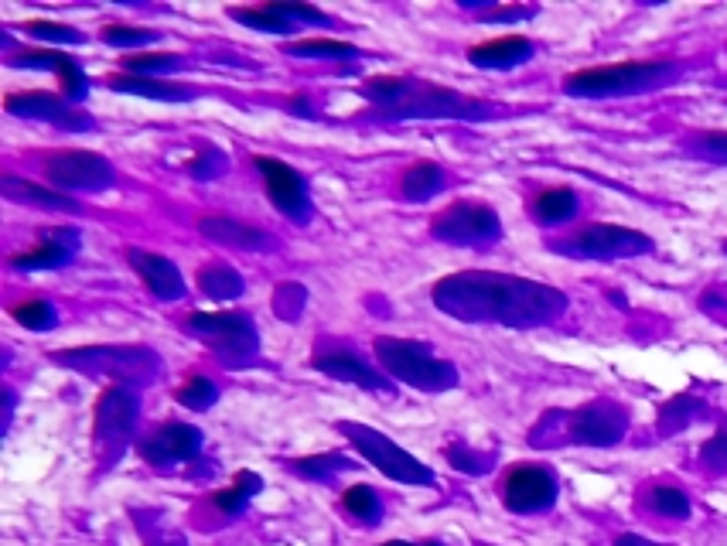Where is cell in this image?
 Listing matches in <instances>:
<instances>
[{"instance_id":"cell-1","label":"cell","mask_w":727,"mask_h":546,"mask_svg":"<svg viewBox=\"0 0 727 546\" xmlns=\"http://www.w3.org/2000/svg\"><path fill=\"white\" fill-rule=\"evenodd\" d=\"M434 304L461 321H499L512 328H530L557 318L567 297L547 284H533L506 273H454L434 287Z\"/></svg>"},{"instance_id":"cell-2","label":"cell","mask_w":727,"mask_h":546,"mask_svg":"<svg viewBox=\"0 0 727 546\" xmlns=\"http://www.w3.org/2000/svg\"><path fill=\"white\" fill-rule=\"evenodd\" d=\"M376 355L386 369L393 372L400 383L417 386V390H451L458 386V369L451 362L437 359L417 342H403V338H376Z\"/></svg>"},{"instance_id":"cell-3","label":"cell","mask_w":727,"mask_h":546,"mask_svg":"<svg viewBox=\"0 0 727 546\" xmlns=\"http://www.w3.org/2000/svg\"><path fill=\"white\" fill-rule=\"evenodd\" d=\"M673 72V62H618V65H601V69H581L574 76L564 79V89L570 96H622V93H639L656 82H663Z\"/></svg>"},{"instance_id":"cell-4","label":"cell","mask_w":727,"mask_h":546,"mask_svg":"<svg viewBox=\"0 0 727 546\" xmlns=\"http://www.w3.org/2000/svg\"><path fill=\"white\" fill-rule=\"evenodd\" d=\"M338 430H342V434L355 444V451H359L373 468L383 471L386 478L403 482V485H434V471L427 468L424 461H417L413 454L403 451L400 444H393L390 437H383L379 430H369L362 424H338Z\"/></svg>"},{"instance_id":"cell-5","label":"cell","mask_w":727,"mask_h":546,"mask_svg":"<svg viewBox=\"0 0 727 546\" xmlns=\"http://www.w3.org/2000/svg\"><path fill=\"white\" fill-rule=\"evenodd\" d=\"M45 175L52 185L72 188V192H99L113 185V168L103 154L93 151H59L48 157Z\"/></svg>"},{"instance_id":"cell-6","label":"cell","mask_w":727,"mask_h":546,"mask_svg":"<svg viewBox=\"0 0 727 546\" xmlns=\"http://www.w3.org/2000/svg\"><path fill=\"white\" fill-rule=\"evenodd\" d=\"M62 366H79L86 372H110L123 386L154 372V355L144 349H82V352H62Z\"/></svg>"},{"instance_id":"cell-7","label":"cell","mask_w":727,"mask_h":546,"mask_svg":"<svg viewBox=\"0 0 727 546\" xmlns=\"http://www.w3.org/2000/svg\"><path fill=\"white\" fill-rule=\"evenodd\" d=\"M188 332L205 338L226 355H246L256 349L253 321L243 311H216V314H192L188 318Z\"/></svg>"},{"instance_id":"cell-8","label":"cell","mask_w":727,"mask_h":546,"mask_svg":"<svg viewBox=\"0 0 727 546\" xmlns=\"http://www.w3.org/2000/svg\"><path fill=\"white\" fill-rule=\"evenodd\" d=\"M502 502L512 512H543L557 502V478L543 465H516L502 482Z\"/></svg>"},{"instance_id":"cell-9","label":"cell","mask_w":727,"mask_h":546,"mask_svg":"<svg viewBox=\"0 0 727 546\" xmlns=\"http://www.w3.org/2000/svg\"><path fill=\"white\" fill-rule=\"evenodd\" d=\"M434 236L448 243H485L499 236V215L482 202H454L434 219Z\"/></svg>"},{"instance_id":"cell-10","label":"cell","mask_w":727,"mask_h":546,"mask_svg":"<svg viewBox=\"0 0 727 546\" xmlns=\"http://www.w3.org/2000/svg\"><path fill=\"white\" fill-rule=\"evenodd\" d=\"M581 256H594V260H615V256H635V253H649L652 239L635 233V229L625 226H611V222H594V226H584L581 233L570 239Z\"/></svg>"},{"instance_id":"cell-11","label":"cell","mask_w":727,"mask_h":546,"mask_svg":"<svg viewBox=\"0 0 727 546\" xmlns=\"http://www.w3.org/2000/svg\"><path fill=\"white\" fill-rule=\"evenodd\" d=\"M140 396L134 386L113 383L110 390H103L96 403V444H123L130 437V430L137 424Z\"/></svg>"},{"instance_id":"cell-12","label":"cell","mask_w":727,"mask_h":546,"mask_svg":"<svg viewBox=\"0 0 727 546\" xmlns=\"http://www.w3.org/2000/svg\"><path fill=\"white\" fill-rule=\"evenodd\" d=\"M256 168H260L263 181H267V195L284 215H291L297 222L311 219V202H308V185L297 175L294 168H287L277 157H256Z\"/></svg>"},{"instance_id":"cell-13","label":"cell","mask_w":727,"mask_h":546,"mask_svg":"<svg viewBox=\"0 0 727 546\" xmlns=\"http://www.w3.org/2000/svg\"><path fill=\"white\" fill-rule=\"evenodd\" d=\"M625 427H629V417H625L622 407L615 403H594V407H584L570 420V437L577 444H594V448H611L625 437Z\"/></svg>"},{"instance_id":"cell-14","label":"cell","mask_w":727,"mask_h":546,"mask_svg":"<svg viewBox=\"0 0 727 546\" xmlns=\"http://www.w3.org/2000/svg\"><path fill=\"white\" fill-rule=\"evenodd\" d=\"M465 110H478V106L472 99L451 93V89L417 86V82H410V89L393 106L396 117H465Z\"/></svg>"},{"instance_id":"cell-15","label":"cell","mask_w":727,"mask_h":546,"mask_svg":"<svg viewBox=\"0 0 727 546\" xmlns=\"http://www.w3.org/2000/svg\"><path fill=\"white\" fill-rule=\"evenodd\" d=\"M4 106H7V113H18V117H31V120H48L62 130H89L93 127L82 113L69 110V106L52 93H11L4 99Z\"/></svg>"},{"instance_id":"cell-16","label":"cell","mask_w":727,"mask_h":546,"mask_svg":"<svg viewBox=\"0 0 727 546\" xmlns=\"http://www.w3.org/2000/svg\"><path fill=\"white\" fill-rule=\"evenodd\" d=\"M202 451V430L192 424H168L164 430L140 444V458L151 465H171V461H188Z\"/></svg>"},{"instance_id":"cell-17","label":"cell","mask_w":727,"mask_h":546,"mask_svg":"<svg viewBox=\"0 0 727 546\" xmlns=\"http://www.w3.org/2000/svg\"><path fill=\"white\" fill-rule=\"evenodd\" d=\"M198 233L205 239H212V243L219 246H229V250H274L277 239L270 233H263L260 226H250V222H236V219H202L198 222Z\"/></svg>"},{"instance_id":"cell-18","label":"cell","mask_w":727,"mask_h":546,"mask_svg":"<svg viewBox=\"0 0 727 546\" xmlns=\"http://www.w3.org/2000/svg\"><path fill=\"white\" fill-rule=\"evenodd\" d=\"M127 260H130V267L144 277V284L158 297H164V301H175V297L185 294V280H181V273L171 260L144 253V250H127Z\"/></svg>"},{"instance_id":"cell-19","label":"cell","mask_w":727,"mask_h":546,"mask_svg":"<svg viewBox=\"0 0 727 546\" xmlns=\"http://www.w3.org/2000/svg\"><path fill=\"white\" fill-rule=\"evenodd\" d=\"M533 55V41L526 35H502L492 41H482L468 52V59L478 69H512V65L526 62Z\"/></svg>"},{"instance_id":"cell-20","label":"cell","mask_w":727,"mask_h":546,"mask_svg":"<svg viewBox=\"0 0 727 546\" xmlns=\"http://www.w3.org/2000/svg\"><path fill=\"white\" fill-rule=\"evenodd\" d=\"M311 366H315L318 372H325V376H332V379H342V383L366 386V390H383V386H386V379L379 376V372L369 369L355 352L315 355V362H311Z\"/></svg>"},{"instance_id":"cell-21","label":"cell","mask_w":727,"mask_h":546,"mask_svg":"<svg viewBox=\"0 0 727 546\" xmlns=\"http://www.w3.org/2000/svg\"><path fill=\"white\" fill-rule=\"evenodd\" d=\"M0 188H4V195L11 198V202H24V205H35V209H48V212H69V215L82 212V205L72 202L69 195H55V192H48V188L35 185V181H21L14 175H4Z\"/></svg>"},{"instance_id":"cell-22","label":"cell","mask_w":727,"mask_h":546,"mask_svg":"<svg viewBox=\"0 0 727 546\" xmlns=\"http://www.w3.org/2000/svg\"><path fill=\"white\" fill-rule=\"evenodd\" d=\"M72 243H76V233H55L52 239H45V243H38L35 250L11 256V267H18V270L62 267V263L72 256Z\"/></svg>"},{"instance_id":"cell-23","label":"cell","mask_w":727,"mask_h":546,"mask_svg":"<svg viewBox=\"0 0 727 546\" xmlns=\"http://www.w3.org/2000/svg\"><path fill=\"white\" fill-rule=\"evenodd\" d=\"M198 287L212 301H233V297L243 294V277L229 263H209V267L198 270Z\"/></svg>"},{"instance_id":"cell-24","label":"cell","mask_w":727,"mask_h":546,"mask_svg":"<svg viewBox=\"0 0 727 546\" xmlns=\"http://www.w3.org/2000/svg\"><path fill=\"white\" fill-rule=\"evenodd\" d=\"M110 89H117V93H134V96H144V99H164V103H181V99H188L185 89H175V86H164L158 79H144V76H110Z\"/></svg>"},{"instance_id":"cell-25","label":"cell","mask_w":727,"mask_h":546,"mask_svg":"<svg viewBox=\"0 0 727 546\" xmlns=\"http://www.w3.org/2000/svg\"><path fill=\"white\" fill-rule=\"evenodd\" d=\"M577 212V195L570 188H547V192L536 195L533 202V215L543 222V226H557V222L570 219Z\"/></svg>"},{"instance_id":"cell-26","label":"cell","mask_w":727,"mask_h":546,"mask_svg":"<svg viewBox=\"0 0 727 546\" xmlns=\"http://www.w3.org/2000/svg\"><path fill=\"white\" fill-rule=\"evenodd\" d=\"M441 185H444V171L437 168V164L424 161V164H413L407 175H403L400 192H403V198H413V202H424V198H431Z\"/></svg>"},{"instance_id":"cell-27","label":"cell","mask_w":727,"mask_h":546,"mask_svg":"<svg viewBox=\"0 0 727 546\" xmlns=\"http://www.w3.org/2000/svg\"><path fill=\"white\" fill-rule=\"evenodd\" d=\"M229 18L246 24V28L253 31H267V35H274V31H291V18H284V14H277L270 4H260V7H236V11H229Z\"/></svg>"},{"instance_id":"cell-28","label":"cell","mask_w":727,"mask_h":546,"mask_svg":"<svg viewBox=\"0 0 727 546\" xmlns=\"http://www.w3.org/2000/svg\"><path fill=\"white\" fill-rule=\"evenodd\" d=\"M342 506H345V512H349V516L362 519V523H376L379 512H383V506H379V495L369 485L345 488V492H342Z\"/></svg>"},{"instance_id":"cell-29","label":"cell","mask_w":727,"mask_h":546,"mask_svg":"<svg viewBox=\"0 0 727 546\" xmlns=\"http://www.w3.org/2000/svg\"><path fill=\"white\" fill-rule=\"evenodd\" d=\"M178 403L181 407H188V410H209L212 403H216V396H219V386L212 383V379H205V376H192V379H185V383L178 386Z\"/></svg>"},{"instance_id":"cell-30","label":"cell","mask_w":727,"mask_h":546,"mask_svg":"<svg viewBox=\"0 0 727 546\" xmlns=\"http://www.w3.org/2000/svg\"><path fill=\"white\" fill-rule=\"evenodd\" d=\"M649 506L659 512V516L666 519H687L690 516V499L683 488H673V485H659L652 488L649 495Z\"/></svg>"},{"instance_id":"cell-31","label":"cell","mask_w":727,"mask_h":546,"mask_svg":"<svg viewBox=\"0 0 727 546\" xmlns=\"http://www.w3.org/2000/svg\"><path fill=\"white\" fill-rule=\"evenodd\" d=\"M287 52L291 55H328V59H349V55H355V45H349V41H335V38H304V41L287 45Z\"/></svg>"},{"instance_id":"cell-32","label":"cell","mask_w":727,"mask_h":546,"mask_svg":"<svg viewBox=\"0 0 727 546\" xmlns=\"http://www.w3.org/2000/svg\"><path fill=\"white\" fill-rule=\"evenodd\" d=\"M11 318L18 321V325L31 328V332H41V328H48L55 321V311L48 301H21L11 308Z\"/></svg>"},{"instance_id":"cell-33","label":"cell","mask_w":727,"mask_h":546,"mask_svg":"<svg viewBox=\"0 0 727 546\" xmlns=\"http://www.w3.org/2000/svg\"><path fill=\"white\" fill-rule=\"evenodd\" d=\"M154 38H158V31H151V28H130V24H106L103 28V41L106 45H117V48L144 45V41H154Z\"/></svg>"},{"instance_id":"cell-34","label":"cell","mask_w":727,"mask_h":546,"mask_svg":"<svg viewBox=\"0 0 727 546\" xmlns=\"http://www.w3.org/2000/svg\"><path fill=\"white\" fill-rule=\"evenodd\" d=\"M24 31L41 41H62V45H79L82 41V31L69 28V24H55V21H31Z\"/></svg>"},{"instance_id":"cell-35","label":"cell","mask_w":727,"mask_h":546,"mask_svg":"<svg viewBox=\"0 0 727 546\" xmlns=\"http://www.w3.org/2000/svg\"><path fill=\"white\" fill-rule=\"evenodd\" d=\"M55 76H59V86H62V96L65 99H79V96H86V76H82V69L76 62H65L59 72H55Z\"/></svg>"},{"instance_id":"cell-36","label":"cell","mask_w":727,"mask_h":546,"mask_svg":"<svg viewBox=\"0 0 727 546\" xmlns=\"http://www.w3.org/2000/svg\"><path fill=\"white\" fill-rule=\"evenodd\" d=\"M69 62V55H62V52H24L14 59V65H28V69H48V72H59L62 65Z\"/></svg>"},{"instance_id":"cell-37","label":"cell","mask_w":727,"mask_h":546,"mask_svg":"<svg viewBox=\"0 0 727 546\" xmlns=\"http://www.w3.org/2000/svg\"><path fill=\"white\" fill-rule=\"evenodd\" d=\"M178 62V55H164V52H137L130 59H123L130 72H147V69H171Z\"/></svg>"},{"instance_id":"cell-38","label":"cell","mask_w":727,"mask_h":546,"mask_svg":"<svg viewBox=\"0 0 727 546\" xmlns=\"http://www.w3.org/2000/svg\"><path fill=\"white\" fill-rule=\"evenodd\" d=\"M349 468V461L345 458H338V454H328V458H301V461H294V471L297 475H311V478H325L328 475V468Z\"/></svg>"},{"instance_id":"cell-39","label":"cell","mask_w":727,"mask_h":546,"mask_svg":"<svg viewBox=\"0 0 727 546\" xmlns=\"http://www.w3.org/2000/svg\"><path fill=\"white\" fill-rule=\"evenodd\" d=\"M407 89H410V82L400 79V76H376V79L366 82V93L369 96H383V99H400Z\"/></svg>"},{"instance_id":"cell-40","label":"cell","mask_w":727,"mask_h":546,"mask_svg":"<svg viewBox=\"0 0 727 546\" xmlns=\"http://www.w3.org/2000/svg\"><path fill=\"white\" fill-rule=\"evenodd\" d=\"M448 461L458 471H468V475H482L485 471V458H478V454L468 448H448Z\"/></svg>"},{"instance_id":"cell-41","label":"cell","mask_w":727,"mask_h":546,"mask_svg":"<svg viewBox=\"0 0 727 546\" xmlns=\"http://www.w3.org/2000/svg\"><path fill=\"white\" fill-rule=\"evenodd\" d=\"M188 171H192L195 178H212V175H219V171H222V154H216V151H202L198 157H192V161H188Z\"/></svg>"},{"instance_id":"cell-42","label":"cell","mask_w":727,"mask_h":546,"mask_svg":"<svg viewBox=\"0 0 727 546\" xmlns=\"http://www.w3.org/2000/svg\"><path fill=\"white\" fill-rule=\"evenodd\" d=\"M246 502H250V495L243 492V488H222V492H216V509L219 512H226V516H236L239 509L246 506Z\"/></svg>"},{"instance_id":"cell-43","label":"cell","mask_w":727,"mask_h":546,"mask_svg":"<svg viewBox=\"0 0 727 546\" xmlns=\"http://www.w3.org/2000/svg\"><path fill=\"white\" fill-rule=\"evenodd\" d=\"M277 14H284V18H301V21H315V24H328V14L315 11V7L308 4H270Z\"/></svg>"},{"instance_id":"cell-44","label":"cell","mask_w":727,"mask_h":546,"mask_svg":"<svg viewBox=\"0 0 727 546\" xmlns=\"http://www.w3.org/2000/svg\"><path fill=\"white\" fill-rule=\"evenodd\" d=\"M700 151H704L710 161L727 164V134H721V130H714V134H704V137H700Z\"/></svg>"},{"instance_id":"cell-45","label":"cell","mask_w":727,"mask_h":546,"mask_svg":"<svg viewBox=\"0 0 727 546\" xmlns=\"http://www.w3.org/2000/svg\"><path fill=\"white\" fill-rule=\"evenodd\" d=\"M236 485L243 488V492L250 495V499H253L256 492H263V478L256 475V471H239V475H236Z\"/></svg>"},{"instance_id":"cell-46","label":"cell","mask_w":727,"mask_h":546,"mask_svg":"<svg viewBox=\"0 0 727 546\" xmlns=\"http://www.w3.org/2000/svg\"><path fill=\"white\" fill-rule=\"evenodd\" d=\"M533 11H519V7H509V11H492L489 21H516V18H530Z\"/></svg>"},{"instance_id":"cell-47","label":"cell","mask_w":727,"mask_h":546,"mask_svg":"<svg viewBox=\"0 0 727 546\" xmlns=\"http://www.w3.org/2000/svg\"><path fill=\"white\" fill-rule=\"evenodd\" d=\"M615 546H656L652 540H646V536H635V533H625V536H618Z\"/></svg>"},{"instance_id":"cell-48","label":"cell","mask_w":727,"mask_h":546,"mask_svg":"<svg viewBox=\"0 0 727 546\" xmlns=\"http://www.w3.org/2000/svg\"><path fill=\"white\" fill-rule=\"evenodd\" d=\"M383 546H417V543H400V540H396V543H383Z\"/></svg>"}]
</instances>
